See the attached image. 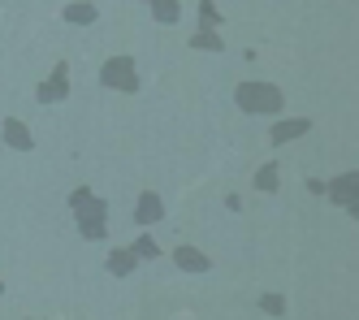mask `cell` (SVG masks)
I'll return each instance as SVG.
<instances>
[{"label": "cell", "mask_w": 359, "mask_h": 320, "mask_svg": "<svg viewBox=\"0 0 359 320\" xmlns=\"http://www.w3.org/2000/svg\"><path fill=\"white\" fill-rule=\"evenodd\" d=\"M69 204H74V212H79V229H83V238H104V212H109L104 199H95L87 186H79V191L69 195Z\"/></svg>", "instance_id": "6da1fadb"}, {"label": "cell", "mask_w": 359, "mask_h": 320, "mask_svg": "<svg viewBox=\"0 0 359 320\" xmlns=\"http://www.w3.org/2000/svg\"><path fill=\"white\" fill-rule=\"evenodd\" d=\"M234 100L247 113H281L286 109V95H281V87H273V83H243L234 91Z\"/></svg>", "instance_id": "7a4b0ae2"}, {"label": "cell", "mask_w": 359, "mask_h": 320, "mask_svg": "<svg viewBox=\"0 0 359 320\" xmlns=\"http://www.w3.org/2000/svg\"><path fill=\"white\" fill-rule=\"evenodd\" d=\"M100 78H104V87L139 91V74H135V61H130V57H109L104 69H100Z\"/></svg>", "instance_id": "3957f363"}, {"label": "cell", "mask_w": 359, "mask_h": 320, "mask_svg": "<svg viewBox=\"0 0 359 320\" xmlns=\"http://www.w3.org/2000/svg\"><path fill=\"white\" fill-rule=\"evenodd\" d=\"M65 95H69V65L61 61V65H57V74L48 78V83H39V87H35V100H39V104H53V100H65Z\"/></svg>", "instance_id": "277c9868"}, {"label": "cell", "mask_w": 359, "mask_h": 320, "mask_svg": "<svg viewBox=\"0 0 359 320\" xmlns=\"http://www.w3.org/2000/svg\"><path fill=\"white\" fill-rule=\"evenodd\" d=\"M355 195H359V178H355V173H342V178H333V186H329V199H333V204H342V208L359 212Z\"/></svg>", "instance_id": "5b68a950"}, {"label": "cell", "mask_w": 359, "mask_h": 320, "mask_svg": "<svg viewBox=\"0 0 359 320\" xmlns=\"http://www.w3.org/2000/svg\"><path fill=\"white\" fill-rule=\"evenodd\" d=\"M161 217H165L161 195H156V191H143V195H139V204H135V221H139V225H156Z\"/></svg>", "instance_id": "8992f818"}, {"label": "cell", "mask_w": 359, "mask_h": 320, "mask_svg": "<svg viewBox=\"0 0 359 320\" xmlns=\"http://www.w3.org/2000/svg\"><path fill=\"white\" fill-rule=\"evenodd\" d=\"M0 135H5V143H9L13 152H31V147H35V139H31V130L22 126L18 117H5V130H0Z\"/></svg>", "instance_id": "52a82bcc"}, {"label": "cell", "mask_w": 359, "mask_h": 320, "mask_svg": "<svg viewBox=\"0 0 359 320\" xmlns=\"http://www.w3.org/2000/svg\"><path fill=\"white\" fill-rule=\"evenodd\" d=\"M173 260H177V269H187V273H208L212 269V260L203 251H195V247H177Z\"/></svg>", "instance_id": "ba28073f"}, {"label": "cell", "mask_w": 359, "mask_h": 320, "mask_svg": "<svg viewBox=\"0 0 359 320\" xmlns=\"http://www.w3.org/2000/svg\"><path fill=\"white\" fill-rule=\"evenodd\" d=\"M307 130H312V121H307V117H294V121H277V126H273V143H290V139L307 135Z\"/></svg>", "instance_id": "9c48e42d"}, {"label": "cell", "mask_w": 359, "mask_h": 320, "mask_svg": "<svg viewBox=\"0 0 359 320\" xmlns=\"http://www.w3.org/2000/svg\"><path fill=\"white\" fill-rule=\"evenodd\" d=\"M135 264H139V260H135V251H130V247L109 251V273H113V277H126V273L135 269Z\"/></svg>", "instance_id": "30bf717a"}, {"label": "cell", "mask_w": 359, "mask_h": 320, "mask_svg": "<svg viewBox=\"0 0 359 320\" xmlns=\"http://www.w3.org/2000/svg\"><path fill=\"white\" fill-rule=\"evenodd\" d=\"M151 18H156V22H177V18H182V5H177V0H151Z\"/></svg>", "instance_id": "8fae6325"}, {"label": "cell", "mask_w": 359, "mask_h": 320, "mask_svg": "<svg viewBox=\"0 0 359 320\" xmlns=\"http://www.w3.org/2000/svg\"><path fill=\"white\" fill-rule=\"evenodd\" d=\"M95 18H100L95 5H65V22H83V26H91Z\"/></svg>", "instance_id": "7c38bea8"}, {"label": "cell", "mask_w": 359, "mask_h": 320, "mask_svg": "<svg viewBox=\"0 0 359 320\" xmlns=\"http://www.w3.org/2000/svg\"><path fill=\"white\" fill-rule=\"evenodd\" d=\"M255 186H260V191H277V165H273V160L255 173Z\"/></svg>", "instance_id": "4fadbf2b"}, {"label": "cell", "mask_w": 359, "mask_h": 320, "mask_svg": "<svg viewBox=\"0 0 359 320\" xmlns=\"http://www.w3.org/2000/svg\"><path fill=\"white\" fill-rule=\"evenodd\" d=\"M130 251H135V260H151V255H161V247H156V243H151V238H147V234L139 238V243H135Z\"/></svg>", "instance_id": "5bb4252c"}, {"label": "cell", "mask_w": 359, "mask_h": 320, "mask_svg": "<svg viewBox=\"0 0 359 320\" xmlns=\"http://www.w3.org/2000/svg\"><path fill=\"white\" fill-rule=\"evenodd\" d=\"M260 307H264L269 316H281V312H286V299H281V295H264V299H260Z\"/></svg>", "instance_id": "9a60e30c"}, {"label": "cell", "mask_w": 359, "mask_h": 320, "mask_svg": "<svg viewBox=\"0 0 359 320\" xmlns=\"http://www.w3.org/2000/svg\"><path fill=\"white\" fill-rule=\"evenodd\" d=\"M191 44H195V48H212V52L221 48V39H217V35H208V31H199V35H195Z\"/></svg>", "instance_id": "2e32d148"}, {"label": "cell", "mask_w": 359, "mask_h": 320, "mask_svg": "<svg viewBox=\"0 0 359 320\" xmlns=\"http://www.w3.org/2000/svg\"><path fill=\"white\" fill-rule=\"evenodd\" d=\"M199 18H203V26H217V22H221V13H217L212 5H203V9H199Z\"/></svg>", "instance_id": "e0dca14e"}, {"label": "cell", "mask_w": 359, "mask_h": 320, "mask_svg": "<svg viewBox=\"0 0 359 320\" xmlns=\"http://www.w3.org/2000/svg\"><path fill=\"white\" fill-rule=\"evenodd\" d=\"M0 295H5V286H0Z\"/></svg>", "instance_id": "ac0fdd59"}, {"label": "cell", "mask_w": 359, "mask_h": 320, "mask_svg": "<svg viewBox=\"0 0 359 320\" xmlns=\"http://www.w3.org/2000/svg\"><path fill=\"white\" fill-rule=\"evenodd\" d=\"M31 320H39V316H31Z\"/></svg>", "instance_id": "d6986e66"}]
</instances>
